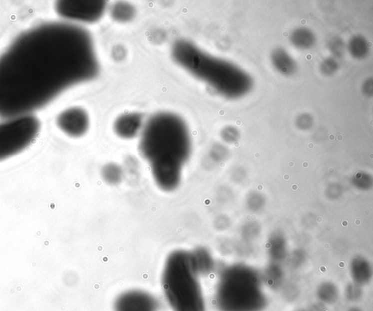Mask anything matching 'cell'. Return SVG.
Segmentation results:
<instances>
[{"label": "cell", "mask_w": 373, "mask_h": 311, "mask_svg": "<svg viewBox=\"0 0 373 311\" xmlns=\"http://www.w3.org/2000/svg\"><path fill=\"white\" fill-rule=\"evenodd\" d=\"M139 151L150 165L157 186L164 192L174 191L191 152L187 124L173 113L155 114L143 127Z\"/></svg>", "instance_id": "cell-2"}, {"label": "cell", "mask_w": 373, "mask_h": 311, "mask_svg": "<svg viewBox=\"0 0 373 311\" xmlns=\"http://www.w3.org/2000/svg\"><path fill=\"white\" fill-rule=\"evenodd\" d=\"M56 125L69 137L80 138L88 132L90 119L88 113L82 108L71 107L57 116Z\"/></svg>", "instance_id": "cell-8"}, {"label": "cell", "mask_w": 373, "mask_h": 311, "mask_svg": "<svg viewBox=\"0 0 373 311\" xmlns=\"http://www.w3.org/2000/svg\"><path fill=\"white\" fill-rule=\"evenodd\" d=\"M153 295L141 290H130L119 295L114 303L115 311H158Z\"/></svg>", "instance_id": "cell-7"}, {"label": "cell", "mask_w": 373, "mask_h": 311, "mask_svg": "<svg viewBox=\"0 0 373 311\" xmlns=\"http://www.w3.org/2000/svg\"><path fill=\"white\" fill-rule=\"evenodd\" d=\"M339 296V292L337 288L332 285H325L320 286L317 292V297L322 302L325 303H333L337 301Z\"/></svg>", "instance_id": "cell-13"}, {"label": "cell", "mask_w": 373, "mask_h": 311, "mask_svg": "<svg viewBox=\"0 0 373 311\" xmlns=\"http://www.w3.org/2000/svg\"><path fill=\"white\" fill-rule=\"evenodd\" d=\"M363 292L360 291L359 288H356V287L351 286L348 288L347 292V297L348 299L351 301H356L360 299Z\"/></svg>", "instance_id": "cell-14"}, {"label": "cell", "mask_w": 373, "mask_h": 311, "mask_svg": "<svg viewBox=\"0 0 373 311\" xmlns=\"http://www.w3.org/2000/svg\"><path fill=\"white\" fill-rule=\"evenodd\" d=\"M193 264L198 274H206L211 268V259L206 250L197 248L190 252Z\"/></svg>", "instance_id": "cell-10"}, {"label": "cell", "mask_w": 373, "mask_h": 311, "mask_svg": "<svg viewBox=\"0 0 373 311\" xmlns=\"http://www.w3.org/2000/svg\"><path fill=\"white\" fill-rule=\"evenodd\" d=\"M144 127L143 117L138 113L123 114L116 120L114 130L122 139H130L136 137Z\"/></svg>", "instance_id": "cell-9"}, {"label": "cell", "mask_w": 373, "mask_h": 311, "mask_svg": "<svg viewBox=\"0 0 373 311\" xmlns=\"http://www.w3.org/2000/svg\"><path fill=\"white\" fill-rule=\"evenodd\" d=\"M98 71L86 30L66 22L31 27L0 54V118L33 114Z\"/></svg>", "instance_id": "cell-1"}, {"label": "cell", "mask_w": 373, "mask_h": 311, "mask_svg": "<svg viewBox=\"0 0 373 311\" xmlns=\"http://www.w3.org/2000/svg\"><path fill=\"white\" fill-rule=\"evenodd\" d=\"M106 7L104 1H58L55 3V10L65 20L92 23L102 17Z\"/></svg>", "instance_id": "cell-6"}, {"label": "cell", "mask_w": 373, "mask_h": 311, "mask_svg": "<svg viewBox=\"0 0 373 311\" xmlns=\"http://www.w3.org/2000/svg\"><path fill=\"white\" fill-rule=\"evenodd\" d=\"M103 180L109 185H117L123 180V173L120 166L115 164H108L101 171Z\"/></svg>", "instance_id": "cell-11"}, {"label": "cell", "mask_w": 373, "mask_h": 311, "mask_svg": "<svg viewBox=\"0 0 373 311\" xmlns=\"http://www.w3.org/2000/svg\"><path fill=\"white\" fill-rule=\"evenodd\" d=\"M215 301L220 311H261L266 305V295L256 282L236 283L228 276L219 282Z\"/></svg>", "instance_id": "cell-4"}, {"label": "cell", "mask_w": 373, "mask_h": 311, "mask_svg": "<svg viewBox=\"0 0 373 311\" xmlns=\"http://www.w3.org/2000/svg\"><path fill=\"white\" fill-rule=\"evenodd\" d=\"M198 274L190 252L173 251L162 273V288L173 311H206Z\"/></svg>", "instance_id": "cell-3"}, {"label": "cell", "mask_w": 373, "mask_h": 311, "mask_svg": "<svg viewBox=\"0 0 373 311\" xmlns=\"http://www.w3.org/2000/svg\"><path fill=\"white\" fill-rule=\"evenodd\" d=\"M348 311H362L360 310V309H358V308L352 307V308H351V309H349V310H348Z\"/></svg>", "instance_id": "cell-15"}, {"label": "cell", "mask_w": 373, "mask_h": 311, "mask_svg": "<svg viewBox=\"0 0 373 311\" xmlns=\"http://www.w3.org/2000/svg\"><path fill=\"white\" fill-rule=\"evenodd\" d=\"M135 14V9L131 4L122 2L115 4L111 12L112 17L119 22L129 21L132 20Z\"/></svg>", "instance_id": "cell-12"}, {"label": "cell", "mask_w": 373, "mask_h": 311, "mask_svg": "<svg viewBox=\"0 0 373 311\" xmlns=\"http://www.w3.org/2000/svg\"><path fill=\"white\" fill-rule=\"evenodd\" d=\"M41 123L34 114L4 119L0 122V161L15 156L37 137Z\"/></svg>", "instance_id": "cell-5"}]
</instances>
